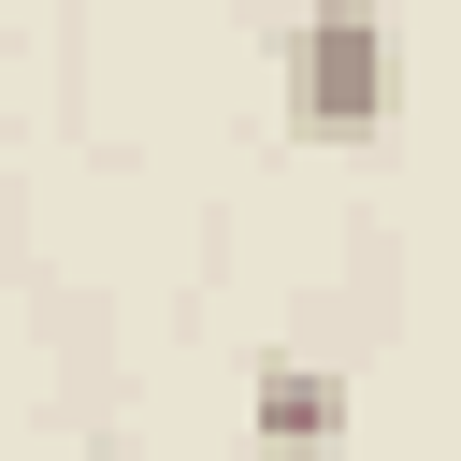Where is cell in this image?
Returning <instances> with one entry per match:
<instances>
[{
    "label": "cell",
    "instance_id": "obj_2",
    "mask_svg": "<svg viewBox=\"0 0 461 461\" xmlns=\"http://www.w3.org/2000/svg\"><path fill=\"white\" fill-rule=\"evenodd\" d=\"M331 418H346V389H331L317 360H274V375H259V432H274V447H331Z\"/></svg>",
    "mask_w": 461,
    "mask_h": 461
},
{
    "label": "cell",
    "instance_id": "obj_1",
    "mask_svg": "<svg viewBox=\"0 0 461 461\" xmlns=\"http://www.w3.org/2000/svg\"><path fill=\"white\" fill-rule=\"evenodd\" d=\"M288 130L303 144H375L389 130V29H375V0H317L288 29Z\"/></svg>",
    "mask_w": 461,
    "mask_h": 461
}]
</instances>
